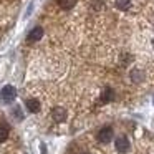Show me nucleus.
<instances>
[{
    "mask_svg": "<svg viewBox=\"0 0 154 154\" xmlns=\"http://www.w3.org/2000/svg\"><path fill=\"white\" fill-rule=\"evenodd\" d=\"M15 96H17V91H15V88L10 86V85L4 86L2 91H0V100H2V103H5V104L12 103V101L15 100Z\"/></svg>",
    "mask_w": 154,
    "mask_h": 154,
    "instance_id": "f257e3e1",
    "label": "nucleus"
},
{
    "mask_svg": "<svg viewBox=\"0 0 154 154\" xmlns=\"http://www.w3.org/2000/svg\"><path fill=\"white\" fill-rule=\"evenodd\" d=\"M114 147L118 149V152H128L129 149V139L126 136H118L114 141Z\"/></svg>",
    "mask_w": 154,
    "mask_h": 154,
    "instance_id": "f03ea898",
    "label": "nucleus"
},
{
    "mask_svg": "<svg viewBox=\"0 0 154 154\" xmlns=\"http://www.w3.org/2000/svg\"><path fill=\"white\" fill-rule=\"evenodd\" d=\"M98 139H100V143H103V144H108L111 139H113V129L111 128H103V129L98 133Z\"/></svg>",
    "mask_w": 154,
    "mask_h": 154,
    "instance_id": "7ed1b4c3",
    "label": "nucleus"
},
{
    "mask_svg": "<svg viewBox=\"0 0 154 154\" xmlns=\"http://www.w3.org/2000/svg\"><path fill=\"white\" fill-rule=\"evenodd\" d=\"M51 118H53L57 123H63V121L66 119V109H63V108H55V109L51 111Z\"/></svg>",
    "mask_w": 154,
    "mask_h": 154,
    "instance_id": "20e7f679",
    "label": "nucleus"
},
{
    "mask_svg": "<svg viewBox=\"0 0 154 154\" xmlns=\"http://www.w3.org/2000/svg\"><path fill=\"white\" fill-rule=\"evenodd\" d=\"M42 37H43V28H42V27H35L33 30L28 33V42H38Z\"/></svg>",
    "mask_w": 154,
    "mask_h": 154,
    "instance_id": "39448f33",
    "label": "nucleus"
},
{
    "mask_svg": "<svg viewBox=\"0 0 154 154\" xmlns=\"http://www.w3.org/2000/svg\"><path fill=\"white\" fill-rule=\"evenodd\" d=\"M113 98H114V91L111 90L109 86H106L103 91H101V103H109Z\"/></svg>",
    "mask_w": 154,
    "mask_h": 154,
    "instance_id": "423d86ee",
    "label": "nucleus"
},
{
    "mask_svg": "<svg viewBox=\"0 0 154 154\" xmlns=\"http://www.w3.org/2000/svg\"><path fill=\"white\" fill-rule=\"evenodd\" d=\"M27 109L30 113H38L40 111V101L32 98V100H27Z\"/></svg>",
    "mask_w": 154,
    "mask_h": 154,
    "instance_id": "0eeeda50",
    "label": "nucleus"
},
{
    "mask_svg": "<svg viewBox=\"0 0 154 154\" xmlns=\"http://www.w3.org/2000/svg\"><path fill=\"white\" fill-rule=\"evenodd\" d=\"M131 78H133L134 83H141V81L144 80V73H143L141 70H137V68H136V70L131 71Z\"/></svg>",
    "mask_w": 154,
    "mask_h": 154,
    "instance_id": "6e6552de",
    "label": "nucleus"
},
{
    "mask_svg": "<svg viewBox=\"0 0 154 154\" xmlns=\"http://www.w3.org/2000/svg\"><path fill=\"white\" fill-rule=\"evenodd\" d=\"M116 8L118 10H128L131 7V0H116Z\"/></svg>",
    "mask_w": 154,
    "mask_h": 154,
    "instance_id": "1a4fd4ad",
    "label": "nucleus"
},
{
    "mask_svg": "<svg viewBox=\"0 0 154 154\" xmlns=\"http://www.w3.org/2000/svg\"><path fill=\"white\" fill-rule=\"evenodd\" d=\"M75 4H76V0H58V5L65 10H70L71 7H75Z\"/></svg>",
    "mask_w": 154,
    "mask_h": 154,
    "instance_id": "9d476101",
    "label": "nucleus"
},
{
    "mask_svg": "<svg viewBox=\"0 0 154 154\" xmlns=\"http://www.w3.org/2000/svg\"><path fill=\"white\" fill-rule=\"evenodd\" d=\"M8 133H10V129H8L7 124H0V143H4V141L7 139Z\"/></svg>",
    "mask_w": 154,
    "mask_h": 154,
    "instance_id": "9b49d317",
    "label": "nucleus"
},
{
    "mask_svg": "<svg viewBox=\"0 0 154 154\" xmlns=\"http://www.w3.org/2000/svg\"><path fill=\"white\" fill-rule=\"evenodd\" d=\"M126 61H128V63H129V61H133V57H131V55H123V57H121V63L126 65Z\"/></svg>",
    "mask_w": 154,
    "mask_h": 154,
    "instance_id": "f8f14e48",
    "label": "nucleus"
},
{
    "mask_svg": "<svg viewBox=\"0 0 154 154\" xmlns=\"http://www.w3.org/2000/svg\"><path fill=\"white\" fill-rule=\"evenodd\" d=\"M14 114L17 116V119H23V114H22V111H20V108H14Z\"/></svg>",
    "mask_w": 154,
    "mask_h": 154,
    "instance_id": "ddd939ff",
    "label": "nucleus"
},
{
    "mask_svg": "<svg viewBox=\"0 0 154 154\" xmlns=\"http://www.w3.org/2000/svg\"><path fill=\"white\" fill-rule=\"evenodd\" d=\"M40 149H42V154H47V147H45V144H42Z\"/></svg>",
    "mask_w": 154,
    "mask_h": 154,
    "instance_id": "4468645a",
    "label": "nucleus"
},
{
    "mask_svg": "<svg viewBox=\"0 0 154 154\" xmlns=\"http://www.w3.org/2000/svg\"><path fill=\"white\" fill-rule=\"evenodd\" d=\"M152 48H154V38H152Z\"/></svg>",
    "mask_w": 154,
    "mask_h": 154,
    "instance_id": "2eb2a0df",
    "label": "nucleus"
},
{
    "mask_svg": "<svg viewBox=\"0 0 154 154\" xmlns=\"http://www.w3.org/2000/svg\"><path fill=\"white\" fill-rule=\"evenodd\" d=\"M83 154H90V152H83Z\"/></svg>",
    "mask_w": 154,
    "mask_h": 154,
    "instance_id": "dca6fc26",
    "label": "nucleus"
}]
</instances>
